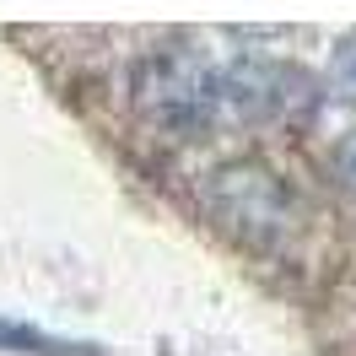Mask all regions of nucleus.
Instances as JSON below:
<instances>
[{"instance_id": "1", "label": "nucleus", "mask_w": 356, "mask_h": 356, "mask_svg": "<svg viewBox=\"0 0 356 356\" xmlns=\"http://www.w3.org/2000/svg\"><path fill=\"white\" fill-rule=\"evenodd\" d=\"M135 97L156 124H205L222 108V70L195 54H152L135 76Z\"/></svg>"}, {"instance_id": "2", "label": "nucleus", "mask_w": 356, "mask_h": 356, "mask_svg": "<svg viewBox=\"0 0 356 356\" xmlns=\"http://www.w3.org/2000/svg\"><path fill=\"white\" fill-rule=\"evenodd\" d=\"M222 108L238 119H297L313 108V81L275 60H243L222 70Z\"/></svg>"}, {"instance_id": "3", "label": "nucleus", "mask_w": 356, "mask_h": 356, "mask_svg": "<svg viewBox=\"0 0 356 356\" xmlns=\"http://www.w3.org/2000/svg\"><path fill=\"white\" fill-rule=\"evenodd\" d=\"M330 92L340 97V103H356V27L334 44V54H330Z\"/></svg>"}, {"instance_id": "4", "label": "nucleus", "mask_w": 356, "mask_h": 356, "mask_svg": "<svg viewBox=\"0 0 356 356\" xmlns=\"http://www.w3.org/2000/svg\"><path fill=\"white\" fill-rule=\"evenodd\" d=\"M0 340H17V346H27V351H49V356H76L70 346H54V340H44V334H33V330H11V324H0Z\"/></svg>"}]
</instances>
